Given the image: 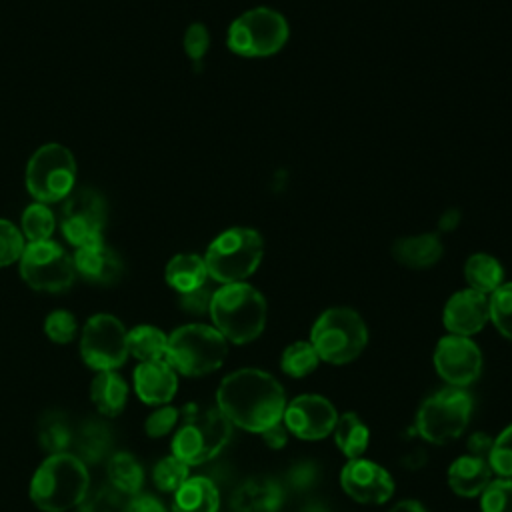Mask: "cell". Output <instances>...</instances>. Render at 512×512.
Segmentation results:
<instances>
[{
	"mask_svg": "<svg viewBox=\"0 0 512 512\" xmlns=\"http://www.w3.org/2000/svg\"><path fill=\"white\" fill-rule=\"evenodd\" d=\"M20 274L24 282L38 292H62L72 286L76 270L68 252L52 242H30L20 256Z\"/></svg>",
	"mask_w": 512,
	"mask_h": 512,
	"instance_id": "11",
	"label": "cell"
},
{
	"mask_svg": "<svg viewBox=\"0 0 512 512\" xmlns=\"http://www.w3.org/2000/svg\"><path fill=\"white\" fill-rule=\"evenodd\" d=\"M76 330H78L76 318L68 310H54L44 320V332L56 344L72 342L76 336Z\"/></svg>",
	"mask_w": 512,
	"mask_h": 512,
	"instance_id": "39",
	"label": "cell"
},
{
	"mask_svg": "<svg viewBox=\"0 0 512 512\" xmlns=\"http://www.w3.org/2000/svg\"><path fill=\"white\" fill-rule=\"evenodd\" d=\"M90 488L86 464L70 452L50 454L34 472L30 498L44 512H66L84 500Z\"/></svg>",
	"mask_w": 512,
	"mask_h": 512,
	"instance_id": "2",
	"label": "cell"
},
{
	"mask_svg": "<svg viewBox=\"0 0 512 512\" xmlns=\"http://www.w3.org/2000/svg\"><path fill=\"white\" fill-rule=\"evenodd\" d=\"M126 504V494L108 484L88 492L80 502V512H124Z\"/></svg>",
	"mask_w": 512,
	"mask_h": 512,
	"instance_id": "36",
	"label": "cell"
},
{
	"mask_svg": "<svg viewBox=\"0 0 512 512\" xmlns=\"http://www.w3.org/2000/svg\"><path fill=\"white\" fill-rule=\"evenodd\" d=\"M210 316L214 328L232 344L256 340L266 326V300L246 282L222 284L212 296Z\"/></svg>",
	"mask_w": 512,
	"mask_h": 512,
	"instance_id": "3",
	"label": "cell"
},
{
	"mask_svg": "<svg viewBox=\"0 0 512 512\" xmlns=\"http://www.w3.org/2000/svg\"><path fill=\"white\" fill-rule=\"evenodd\" d=\"M392 256L408 268H430L442 256V242L436 234H418L400 238L392 244Z\"/></svg>",
	"mask_w": 512,
	"mask_h": 512,
	"instance_id": "22",
	"label": "cell"
},
{
	"mask_svg": "<svg viewBox=\"0 0 512 512\" xmlns=\"http://www.w3.org/2000/svg\"><path fill=\"white\" fill-rule=\"evenodd\" d=\"M76 450H78V458L86 464H96L102 462L104 458L112 456V444H114V436L112 430L102 422V420H86L78 434H76Z\"/></svg>",
	"mask_w": 512,
	"mask_h": 512,
	"instance_id": "25",
	"label": "cell"
},
{
	"mask_svg": "<svg viewBox=\"0 0 512 512\" xmlns=\"http://www.w3.org/2000/svg\"><path fill=\"white\" fill-rule=\"evenodd\" d=\"M494 480V470L488 458L464 454L456 458L448 468V484L454 494L462 498L480 496Z\"/></svg>",
	"mask_w": 512,
	"mask_h": 512,
	"instance_id": "21",
	"label": "cell"
},
{
	"mask_svg": "<svg viewBox=\"0 0 512 512\" xmlns=\"http://www.w3.org/2000/svg\"><path fill=\"white\" fill-rule=\"evenodd\" d=\"M80 354L84 362L102 372L116 370L128 358V332L112 314H94L82 328Z\"/></svg>",
	"mask_w": 512,
	"mask_h": 512,
	"instance_id": "12",
	"label": "cell"
},
{
	"mask_svg": "<svg viewBox=\"0 0 512 512\" xmlns=\"http://www.w3.org/2000/svg\"><path fill=\"white\" fill-rule=\"evenodd\" d=\"M74 270L80 274L86 282L108 286L120 280L122 276V262L120 258L106 248L102 242L76 248V254L72 256Z\"/></svg>",
	"mask_w": 512,
	"mask_h": 512,
	"instance_id": "19",
	"label": "cell"
},
{
	"mask_svg": "<svg viewBox=\"0 0 512 512\" xmlns=\"http://www.w3.org/2000/svg\"><path fill=\"white\" fill-rule=\"evenodd\" d=\"M318 478H320V472L314 462H298L288 470V484L298 492H306L314 488Z\"/></svg>",
	"mask_w": 512,
	"mask_h": 512,
	"instance_id": "42",
	"label": "cell"
},
{
	"mask_svg": "<svg viewBox=\"0 0 512 512\" xmlns=\"http://www.w3.org/2000/svg\"><path fill=\"white\" fill-rule=\"evenodd\" d=\"M54 226H56L54 214L42 202L30 204L22 214V236H26L30 242L50 240Z\"/></svg>",
	"mask_w": 512,
	"mask_h": 512,
	"instance_id": "33",
	"label": "cell"
},
{
	"mask_svg": "<svg viewBox=\"0 0 512 512\" xmlns=\"http://www.w3.org/2000/svg\"><path fill=\"white\" fill-rule=\"evenodd\" d=\"M488 462L494 474L500 478H512V424L494 438Z\"/></svg>",
	"mask_w": 512,
	"mask_h": 512,
	"instance_id": "38",
	"label": "cell"
},
{
	"mask_svg": "<svg viewBox=\"0 0 512 512\" xmlns=\"http://www.w3.org/2000/svg\"><path fill=\"white\" fill-rule=\"evenodd\" d=\"M182 426L172 438V454L188 466H198L212 460L230 440L232 424L216 408H200L188 404L182 410Z\"/></svg>",
	"mask_w": 512,
	"mask_h": 512,
	"instance_id": "4",
	"label": "cell"
},
{
	"mask_svg": "<svg viewBox=\"0 0 512 512\" xmlns=\"http://www.w3.org/2000/svg\"><path fill=\"white\" fill-rule=\"evenodd\" d=\"M264 254V242L252 228H228L214 238L206 250L204 264L208 276L220 284L246 280L258 268Z\"/></svg>",
	"mask_w": 512,
	"mask_h": 512,
	"instance_id": "5",
	"label": "cell"
},
{
	"mask_svg": "<svg viewBox=\"0 0 512 512\" xmlns=\"http://www.w3.org/2000/svg\"><path fill=\"white\" fill-rule=\"evenodd\" d=\"M90 398L104 416H118L128 400V386L114 370H102L90 384Z\"/></svg>",
	"mask_w": 512,
	"mask_h": 512,
	"instance_id": "24",
	"label": "cell"
},
{
	"mask_svg": "<svg viewBox=\"0 0 512 512\" xmlns=\"http://www.w3.org/2000/svg\"><path fill=\"white\" fill-rule=\"evenodd\" d=\"M134 386L142 402L164 406L178 390V376L168 360L140 362L134 370Z\"/></svg>",
	"mask_w": 512,
	"mask_h": 512,
	"instance_id": "18",
	"label": "cell"
},
{
	"mask_svg": "<svg viewBox=\"0 0 512 512\" xmlns=\"http://www.w3.org/2000/svg\"><path fill=\"white\" fill-rule=\"evenodd\" d=\"M442 320L446 330L456 336H472L480 332L490 320L488 296L472 288L452 294L444 306Z\"/></svg>",
	"mask_w": 512,
	"mask_h": 512,
	"instance_id": "17",
	"label": "cell"
},
{
	"mask_svg": "<svg viewBox=\"0 0 512 512\" xmlns=\"http://www.w3.org/2000/svg\"><path fill=\"white\" fill-rule=\"evenodd\" d=\"M230 504L234 512H278L284 488L272 478H250L234 490Z\"/></svg>",
	"mask_w": 512,
	"mask_h": 512,
	"instance_id": "20",
	"label": "cell"
},
{
	"mask_svg": "<svg viewBox=\"0 0 512 512\" xmlns=\"http://www.w3.org/2000/svg\"><path fill=\"white\" fill-rule=\"evenodd\" d=\"M216 406L230 424L262 434L282 422L286 394L272 374L258 368H242L220 382Z\"/></svg>",
	"mask_w": 512,
	"mask_h": 512,
	"instance_id": "1",
	"label": "cell"
},
{
	"mask_svg": "<svg viewBox=\"0 0 512 512\" xmlns=\"http://www.w3.org/2000/svg\"><path fill=\"white\" fill-rule=\"evenodd\" d=\"M472 398L464 388H444L426 398L416 414V430L430 444H448L468 426Z\"/></svg>",
	"mask_w": 512,
	"mask_h": 512,
	"instance_id": "8",
	"label": "cell"
},
{
	"mask_svg": "<svg viewBox=\"0 0 512 512\" xmlns=\"http://www.w3.org/2000/svg\"><path fill=\"white\" fill-rule=\"evenodd\" d=\"M492 444H494L492 436H488L486 432H474L468 438V454L480 456V458H488L490 450H492Z\"/></svg>",
	"mask_w": 512,
	"mask_h": 512,
	"instance_id": "46",
	"label": "cell"
},
{
	"mask_svg": "<svg viewBox=\"0 0 512 512\" xmlns=\"http://www.w3.org/2000/svg\"><path fill=\"white\" fill-rule=\"evenodd\" d=\"M434 368L450 386L466 388L474 384L482 372L480 348L468 336H444L434 350Z\"/></svg>",
	"mask_w": 512,
	"mask_h": 512,
	"instance_id": "14",
	"label": "cell"
},
{
	"mask_svg": "<svg viewBox=\"0 0 512 512\" xmlns=\"http://www.w3.org/2000/svg\"><path fill=\"white\" fill-rule=\"evenodd\" d=\"M334 442L338 446V450L348 458H362V454L368 448L370 442V432L366 428V424L354 414V412H346L342 416H338V422L334 426Z\"/></svg>",
	"mask_w": 512,
	"mask_h": 512,
	"instance_id": "27",
	"label": "cell"
},
{
	"mask_svg": "<svg viewBox=\"0 0 512 512\" xmlns=\"http://www.w3.org/2000/svg\"><path fill=\"white\" fill-rule=\"evenodd\" d=\"M228 354V340L206 324H186L168 336L166 360L184 376H204L222 366Z\"/></svg>",
	"mask_w": 512,
	"mask_h": 512,
	"instance_id": "6",
	"label": "cell"
},
{
	"mask_svg": "<svg viewBox=\"0 0 512 512\" xmlns=\"http://www.w3.org/2000/svg\"><path fill=\"white\" fill-rule=\"evenodd\" d=\"M390 512H428V510L416 500H402L396 506H392Z\"/></svg>",
	"mask_w": 512,
	"mask_h": 512,
	"instance_id": "48",
	"label": "cell"
},
{
	"mask_svg": "<svg viewBox=\"0 0 512 512\" xmlns=\"http://www.w3.org/2000/svg\"><path fill=\"white\" fill-rule=\"evenodd\" d=\"M38 438L44 450H48L50 454H58V452H66V448L72 442V430L68 426V420L64 414H56L50 412L40 420V428H38Z\"/></svg>",
	"mask_w": 512,
	"mask_h": 512,
	"instance_id": "32",
	"label": "cell"
},
{
	"mask_svg": "<svg viewBox=\"0 0 512 512\" xmlns=\"http://www.w3.org/2000/svg\"><path fill=\"white\" fill-rule=\"evenodd\" d=\"M76 180V162L62 144L40 146L26 166V188L42 204L64 200Z\"/></svg>",
	"mask_w": 512,
	"mask_h": 512,
	"instance_id": "9",
	"label": "cell"
},
{
	"mask_svg": "<svg viewBox=\"0 0 512 512\" xmlns=\"http://www.w3.org/2000/svg\"><path fill=\"white\" fill-rule=\"evenodd\" d=\"M282 422L288 432L302 440H322L334 432L338 412L328 398L302 394L286 404Z\"/></svg>",
	"mask_w": 512,
	"mask_h": 512,
	"instance_id": "15",
	"label": "cell"
},
{
	"mask_svg": "<svg viewBox=\"0 0 512 512\" xmlns=\"http://www.w3.org/2000/svg\"><path fill=\"white\" fill-rule=\"evenodd\" d=\"M212 296H214V292L206 284H202L190 292H182L180 306L190 314H206V312H210Z\"/></svg>",
	"mask_w": 512,
	"mask_h": 512,
	"instance_id": "43",
	"label": "cell"
},
{
	"mask_svg": "<svg viewBox=\"0 0 512 512\" xmlns=\"http://www.w3.org/2000/svg\"><path fill=\"white\" fill-rule=\"evenodd\" d=\"M166 352L168 336L160 328L142 324L128 332V354H132L140 362L166 360Z\"/></svg>",
	"mask_w": 512,
	"mask_h": 512,
	"instance_id": "29",
	"label": "cell"
},
{
	"mask_svg": "<svg viewBox=\"0 0 512 512\" xmlns=\"http://www.w3.org/2000/svg\"><path fill=\"white\" fill-rule=\"evenodd\" d=\"M220 494L212 480L204 476L188 478L174 492V512H218Z\"/></svg>",
	"mask_w": 512,
	"mask_h": 512,
	"instance_id": "23",
	"label": "cell"
},
{
	"mask_svg": "<svg viewBox=\"0 0 512 512\" xmlns=\"http://www.w3.org/2000/svg\"><path fill=\"white\" fill-rule=\"evenodd\" d=\"M340 486L360 504H384L394 494V480L388 470L366 458H354L344 464Z\"/></svg>",
	"mask_w": 512,
	"mask_h": 512,
	"instance_id": "16",
	"label": "cell"
},
{
	"mask_svg": "<svg viewBox=\"0 0 512 512\" xmlns=\"http://www.w3.org/2000/svg\"><path fill=\"white\" fill-rule=\"evenodd\" d=\"M104 224L106 204L96 190L78 188L66 196L60 228L70 244L84 248L102 242Z\"/></svg>",
	"mask_w": 512,
	"mask_h": 512,
	"instance_id": "13",
	"label": "cell"
},
{
	"mask_svg": "<svg viewBox=\"0 0 512 512\" xmlns=\"http://www.w3.org/2000/svg\"><path fill=\"white\" fill-rule=\"evenodd\" d=\"M24 252L22 232L8 220L0 218V266H10Z\"/></svg>",
	"mask_w": 512,
	"mask_h": 512,
	"instance_id": "40",
	"label": "cell"
},
{
	"mask_svg": "<svg viewBox=\"0 0 512 512\" xmlns=\"http://www.w3.org/2000/svg\"><path fill=\"white\" fill-rule=\"evenodd\" d=\"M188 464L180 460L178 456L170 454L156 462L152 470V480L158 490L162 492H176L190 476H188Z\"/></svg>",
	"mask_w": 512,
	"mask_h": 512,
	"instance_id": "34",
	"label": "cell"
},
{
	"mask_svg": "<svg viewBox=\"0 0 512 512\" xmlns=\"http://www.w3.org/2000/svg\"><path fill=\"white\" fill-rule=\"evenodd\" d=\"M488 302L492 324L504 338L512 340V282H504L500 288H496Z\"/></svg>",
	"mask_w": 512,
	"mask_h": 512,
	"instance_id": "35",
	"label": "cell"
},
{
	"mask_svg": "<svg viewBox=\"0 0 512 512\" xmlns=\"http://www.w3.org/2000/svg\"><path fill=\"white\" fill-rule=\"evenodd\" d=\"M208 44H210V36H208V30L204 24L196 22L186 30L184 48L192 60H200L206 54Z\"/></svg>",
	"mask_w": 512,
	"mask_h": 512,
	"instance_id": "44",
	"label": "cell"
},
{
	"mask_svg": "<svg viewBox=\"0 0 512 512\" xmlns=\"http://www.w3.org/2000/svg\"><path fill=\"white\" fill-rule=\"evenodd\" d=\"M310 342L320 360L328 364H348L362 354L368 330L362 316L352 308H328L312 326Z\"/></svg>",
	"mask_w": 512,
	"mask_h": 512,
	"instance_id": "7",
	"label": "cell"
},
{
	"mask_svg": "<svg viewBox=\"0 0 512 512\" xmlns=\"http://www.w3.org/2000/svg\"><path fill=\"white\" fill-rule=\"evenodd\" d=\"M482 512H512V478L492 480L480 494Z\"/></svg>",
	"mask_w": 512,
	"mask_h": 512,
	"instance_id": "37",
	"label": "cell"
},
{
	"mask_svg": "<svg viewBox=\"0 0 512 512\" xmlns=\"http://www.w3.org/2000/svg\"><path fill=\"white\" fill-rule=\"evenodd\" d=\"M178 420H180V410L164 404L146 418L144 428H146L148 436L160 438V436H166L168 432H172V428L178 424Z\"/></svg>",
	"mask_w": 512,
	"mask_h": 512,
	"instance_id": "41",
	"label": "cell"
},
{
	"mask_svg": "<svg viewBox=\"0 0 512 512\" xmlns=\"http://www.w3.org/2000/svg\"><path fill=\"white\" fill-rule=\"evenodd\" d=\"M110 484L126 496L140 494L144 484V470L140 462L128 452H114L106 464Z\"/></svg>",
	"mask_w": 512,
	"mask_h": 512,
	"instance_id": "30",
	"label": "cell"
},
{
	"mask_svg": "<svg viewBox=\"0 0 512 512\" xmlns=\"http://www.w3.org/2000/svg\"><path fill=\"white\" fill-rule=\"evenodd\" d=\"M206 278L208 270L204 258L196 254H178L166 264V282L180 294L206 284Z\"/></svg>",
	"mask_w": 512,
	"mask_h": 512,
	"instance_id": "26",
	"label": "cell"
},
{
	"mask_svg": "<svg viewBox=\"0 0 512 512\" xmlns=\"http://www.w3.org/2000/svg\"><path fill=\"white\" fill-rule=\"evenodd\" d=\"M464 276L472 290L482 292L486 296L504 284V270L500 262L488 254L470 256L464 266Z\"/></svg>",
	"mask_w": 512,
	"mask_h": 512,
	"instance_id": "28",
	"label": "cell"
},
{
	"mask_svg": "<svg viewBox=\"0 0 512 512\" xmlns=\"http://www.w3.org/2000/svg\"><path fill=\"white\" fill-rule=\"evenodd\" d=\"M320 364V356L312 342H294L282 352L280 366L290 378H304Z\"/></svg>",
	"mask_w": 512,
	"mask_h": 512,
	"instance_id": "31",
	"label": "cell"
},
{
	"mask_svg": "<svg viewBox=\"0 0 512 512\" xmlns=\"http://www.w3.org/2000/svg\"><path fill=\"white\" fill-rule=\"evenodd\" d=\"M262 438H264V442H266L268 448L280 450V448H284L286 442H288V430H286L284 422H278V424L266 428V430L262 432Z\"/></svg>",
	"mask_w": 512,
	"mask_h": 512,
	"instance_id": "47",
	"label": "cell"
},
{
	"mask_svg": "<svg viewBox=\"0 0 512 512\" xmlns=\"http://www.w3.org/2000/svg\"><path fill=\"white\" fill-rule=\"evenodd\" d=\"M124 512H168V510L156 496L136 494L128 500Z\"/></svg>",
	"mask_w": 512,
	"mask_h": 512,
	"instance_id": "45",
	"label": "cell"
},
{
	"mask_svg": "<svg viewBox=\"0 0 512 512\" xmlns=\"http://www.w3.org/2000/svg\"><path fill=\"white\" fill-rule=\"evenodd\" d=\"M288 40V24L270 8H254L238 16L228 30V46L240 56H270Z\"/></svg>",
	"mask_w": 512,
	"mask_h": 512,
	"instance_id": "10",
	"label": "cell"
}]
</instances>
